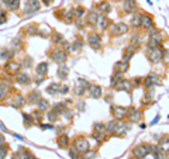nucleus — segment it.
I'll list each match as a JSON object with an SVG mask.
<instances>
[{"label":"nucleus","mask_w":169,"mask_h":159,"mask_svg":"<svg viewBox=\"0 0 169 159\" xmlns=\"http://www.w3.org/2000/svg\"><path fill=\"white\" fill-rule=\"evenodd\" d=\"M156 151V145H149V144H140L134 146L133 149V158L135 159H144L149 154H154Z\"/></svg>","instance_id":"obj_1"},{"label":"nucleus","mask_w":169,"mask_h":159,"mask_svg":"<svg viewBox=\"0 0 169 159\" xmlns=\"http://www.w3.org/2000/svg\"><path fill=\"white\" fill-rule=\"evenodd\" d=\"M50 58L52 59L54 62H56V63H65V61L68 59V54H66V51H64L62 48H58V49H55V51L51 52Z\"/></svg>","instance_id":"obj_2"},{"label":"nucleus","mask_w":169,"mask_h":159,"mask_svg":"<svg viewBox=\"0 0 169 159\" xmlns=\"http://www.w3.org/2000/svg\"><path fill=\"white\" fill-rule=\"evenodd\" d=\"M148 58H149V61H151L152 63H156V62L162 61V58H164V51H162L159 47H152L148 49Z\"/></svg>","instance_id":"obj_3"},{"label":"nucleus","mask_w":169,"mask_h":159,"mask_svg":"<svg viewBox=\"0 0 169 159\" xmlns=\"http://www.w3.org/2000/svg\"><path fill=\"white\" fill-rule=\"evenodd\" d=\"M75 148L78 149V152L80 155L85 154L87 149H90V145H89V141L85 138V137H78L75 140Z\"/></svg>","instance_id":"obj_4"},{"label":"nucleus","mask_w":169,"mask_h":159,"mask_svg":"<svg viewBox=\"0 0 169 159\" xmlns=\"http://www.w3.org/2000/svg\"><path fill=\"white\" fill-rule=\"evenodd\" d=\"M111 114L116 120H124L128 114V108L121 106H111Z\"/></svg>","instance_id":"obj_5"},{"label":"nucleus","mask_w":169,"mask_h":159,"mask_svg":"<svg viewBox=\"0 0 169 159\" xmlns=\"http://www.w3.org/2000/svg\"><path fill=\"white\" fill-rule=\"evenodd\" d=\"M142 82H144L146 89H151V87L156 86V84H161V78L158 75H155V73H149L146 78H144Z\"/></svg>","instance_id":"obj_6"},{"label":"nucleus","mask_w":169,"mask_h":159,"mask_svg":"<svg viewBox=\"0 0 169 159\" xmlns=\"http://www.w3.org/2000/svg\"><path fill=\"white\" fill-rule=\"evenodd\" d=\"M87 42H89V45H90L93 49H97V51H99L101 48V38H100V35L96 33H92L87 35Z\"/></svg>","instance_id":"obj_7"},{"label":"nucleus","mask_w":169,"mask_h":159,"mask_svg":"<svg viewBox=\"0 0 169 159\" xmlns=\"http://www.w3.org/2000/svg\"><path fill=\"white\" fill-rule=\"evenodd\" d=\"M90 86V83L85 79H79L78 80V84H76V87L73 89V93L76 94V96H83L85 92L87 90V87Z\"/></svg>","instance_id":"obj_8"},{"label":"nucleus","mask_w":169,"mask_h":159,"mask_svg":"<svg viewBox=\"0 0 169 159\" xmlns=\"http://www.w3.org/2000/svg\"><path fill=\"white\" fill-rule=\"evenodd\" d=\"M20 68H21V65L14 61H10L5 65V70L7 73H10V75H17L18 72H20Z\"/></svg>","instance_id":"obj_9"},{"label":"nucleus","mask_w":169,"mask_h":159,"mask_svg":"<svg viewBox=\"0 0 169 159\" xmlns=\"http://www.w3.org/2000/svg\"><path fill=\"white\" fill-rule=\"evenodd\" d=\"M128 24L125 23H119V24H114L113 25V35H124V34L128 33Z\"/></svg>","instance_id":"obj_10"},{"label":"nucleus","mask_w":169,"mask_h":159,"mask_svg":"<svg viewBox=\"0 0 169 159\" xmlns=\"http://www.w3.org/2000/svg\"><path fill=\"white\" fill-rule=\"evenodd\" d=\"M123 10L124 13H134L137 10V1L135 0H123Z\"/></svg>","instance_id":"obj_11"},{"label":"nucleus","mask_w":169,"mask_h":159,"mask_svg":"<svg viewBox=\"0 0 169 159\" xmlns=\"http://www.w3.org/2000/svg\"><path fill=\"white\" fill-rule=\"evenodd\" d=\"M87 92H89V96H90L92 99H99L101 97V87L99 86V84H90L89 87H87Z\"/></svg>","instance_id":"obj_12"},{"label":"nucleus","mask_w":169,"mask_h":159,"mask_svg":"<svg viewBox=\"0 0 169 159\" xmlns=\"http://www.w3.org/2000/svg\"><path fill=\"white\" fill-rule=\"evenodd\" d=\"M40 7H41L40 0H27L26 1V10L28 13H34L37 10H40Z\"/></svg>","instance_id":"obj_13"},{"label":"nucleus","mask_w":169,"mask_h":159,"mask_svg":"<svg viewBox=\"0 0 169 159\" xmlns=\"http://www.w3.org/2000/svg\"><path fill=\"white\" fill-rule=\"evenodd\" d=\"M16 80H17V83L27 86L31 82V76L28 75V73H26V72H18L17 75H16Z\"/></svg>","instance_id":"obj_14"},{"label":"nucleus","mask_w":169,"mask_h":159,"mask_svg":"<svg viewBox=\"0 0 169 159\" xmlns=\"http://www.w3.org/2000/svg\"><path fill=\"white\" fill-rule=\"evenodd\" d=\"M141 27L145 30H151L154 27V19L151 16H146V14H141Z\"/></svg>","instance_id":"obj_15"},{"label":"nucleus","mask_w":169,"mask_h":159,"mask_svg":"<svg viewBox=\"0 0 169 159\" xmlns=\"http://www.w3.org/2000/svg\"><path fill=\"white\" fill-rule=\"evenodd\" d=\"M116 89L117 90H124V92H131L133 86H131V82L128 79H121L119 83L116 84Z\"/></svg>","instance_id":"obj_16"},{"label":"nucleus","mask_w":169,"mask_h":159,"mask_svg":"<svg viewBox=\"0 0 169 159\" xmlns=\"http://www.w3.org/2000/svg\"><path fill=\"white\" fill-rule=\"evenodd\" d=\"M135 51H137V47H134V45H130V47L125 48L123 54V62H130V59L133 58Z\"/></svg>","instance_id":"obj_17"},{"label":"nucleus","mask_w":169,"mask_h":159,"mask_svg":"<svg viewBox=\"0 0 169 159\" xmlns=\"http://www.w3.org/2000/svg\"><path fill=\"white\" fill-rule=\"evenodd\" d=\"M41 99V93L38 92V90H32L31 93L27 96V99H26V103H28V104H34V103H37L38 100Z\"/></svg>","instance_id":"obj_18"},{"label":"nucleus","mask_w":169,"mask_h":159,"mask_svg":"<svg viewBox=\"0 0 169 159\" xmlns=\"http://www.w3.org/2000/svg\"><path fill=\"white\" fill-rule=\"evenodd\" d=\"M3 4L7 10H11V11H16L20 7V0H3Z\"/></svg>","instance_id":"obj_19"},{"label":"nucleus","mask_w":169,"mask_h":159,"mask_svg":"<svg viewBox=\"0 0 169 159\" xmlns=\"http://www.w3.org/2000/svg\"><path fill=\"white\" fill-rule=\"evenodd\" d=\"M127 117H130V121L138 122L140 120H141V113L138 111V110H135V108H128Z\"/></svg>","instance_id":"obj_20"},{"label":"nucleus","mask_w":169,"mask_h":159,"mask_svg":"<svg viewBox=\"0 0 169 159\" xmlns=\"http://www.w3.org/2000/svg\"><path fill=\"white\" fill-rule=\"evenodd\" d=\"M56 144L59 148H69V137L66 134H61L56 138Z\"/></svg>","instance_id":"obj_21"},{"label":"nucleus","mask_w":169,"mask_h":159,"mask_svg":"<svg viewBox=\"0 0 169 159\" xmlns=\"http://www.w3.org/2000/svg\"><path fill=\"white\" fill-rule=\"evenodd\" d=\"M35 70H37V75L45 78L47 73H48V63H47V62H41V63H38L37 68H35Z\"/></svg>","instance_id":"obj_22"},{"label":"nucleus","mask_w":169,"mask_h":159,"mask_svg":"<svg viewBox=\"0 0 169 159\" xmlns=\"http://www.w3.org/2000/svg\"><path fill=\"white\" fill-rule=\"evenodd\" d=\"M128 66H130V62H123L120 61L114 65V72H119V73H125L128 70Z\"/></svg>","instance_id":"obj_23"},{"label":"nucleus","mask_w":169,"mask_h":159,"mask_svg":"<svg viewBox=\"0 0 169 159\" xmlns=\"http://www.w3.org/2000/svg\"><path fill=\"white\" fill-rule=\"evenodd\" d=\"M97 21H99V28H100L101 31H106V30L109 28L110 23H111V20H110V19H107L106 16H100Z\"/></svg>","instance_id":"obj_24"},{"label":"nucleus","mask_w":169,"mask_h":159,"mask_svg":"<svg viewBox=\"0 0 169 159\" xmlns=\"http://www.w3.org/2000/svg\"><path fill=\"white\" fill-rule=\"evenodd\" d=\"M62 19L66 21V23H73V20L76 19V13H75V9H71V10H68V11H65L64 13V17Z\"/></svg>","instance_id":"obj_25"},{"label":"nucleus","mask_w":169,"mask_h":159,"mask_svg":"<svg viewBox=\"0 0 169 159\" xmlns=\"http://www.w3.org/2000/svg\"><path fill=\"white\" fill-rule=\"evenodd\" d=\"M13 102H14V103H11V106H13V107H16V108H21L23 106H26V99H24L21 94H17V96L14 97Z\"/></svg>","instance_id":"obj_26"},{"label":"nucleus","mask_w":169,"mask_h":159,"mask_svg":"<svg viewBox=\"0 0 169 159\" xmlns=\"http://www.w3.org/2000/svg\"><path fill=\"white\" fill-rule=\"evenodd\" d=\"M130 27H133V28L141 27V13H135V14H134L133 20H131V23H130Z\"/></svg>","instance_id":"obj_27"},{"label":"nucleus","mask_w":169,"mask_h":159,"mask_svg":"<svg viewBox=\"0 0 169 159\" xmlns=\"http://www.w3.org/2000/svg\"><path fill=\"white\" fill-rule=\"evenodd\" d=\"M9 92H10V86L6 84V82H2V83H0V100L6 99V96H7Z\"/></svg>","instance_id":"obj_28"},{"label":"nucleus","mask_w":169,"mask_h":159,"mask_svg":"<svg viewBox=\"0 0 169 159\" xmlns=\"http://www.w3.org/2000/svg\"><path fill=\"white\" fill-rule=\"evenodd\" d=\"M99 11H89V16H87V21L89 24H97V20H99Z\"/></svg>","instance_id":"obj_29"},{"label":"nucleus","mask_w":169,"mask_h":159,"mask_svg":"<svg viewBox=\"0 0 169 159\" xmlns=\"http://www.w3.org/2000/svg\"><path fill=\"white\" fill-rule=\"evenodd\" d=\"M37 104H38V110H40V111H47V110L50 108V102L45 100V99H40V100L37 102Z\"/></svg>","instance_id":"obj_30"},{"label":"nucleus","mask_w":169,"mask_h":159,"mask_svg":"<svg viewBox=\"0 0 169 159\" xmlns=\"http://www.w3.org/2000/svg\"><path fill=\"white\" fill-rule=\"evenodd\" d=\"M97 10L101 11V13H109L110 11V3L107 1V0H103L101 3L97 4Z\"/></svg>","instance_id":"obj_31"},{"label":"nucleus","mask_w":169,"mask_h":159,"mask_svg":"<svg viewBox=\"0 0 169 159\" xmlns=\"http://www.w3.org/2000/svg\"><path fill=\"white\" fill-rule=\"evenodd\" d=\"M68 73H69V69L65 65L61 63L59 68H58V76H59L61 79H66V78H68Z\"/></svg>","instance_id":"obj_32"},{"label":"nucleus","mask_w":169,"mask_h":159,"mask_svg":"<svg viewBox=\"0 0 169 159\" xmlns=\"http://www.w3.org/2000/svg\"><path fill=\"white\" fill-rule=\"evenodd\" d=\"M152 99H154V87H151V89H146L145 97H144V103H145V104L154 103V102H152Z\"/></svg>","instance_id":"obj_33"},{"label":"nucleus","mask_w":169,"mask_h":159,"mask_svg":"<svg viewBox=\"0 0 169 159\" xmlns=\"http://www.w3.org/2000/svg\"><path fill=\"white\" fill-rule=\"evenodd\" d=\"M23 118H24V125H26V128H30V127L34 125V120H32L31 114L28 116L27 113H23Z\"/></svg>","instance_id":"obj_34"},{"label":"nucleus","mask_w":169,"mask_h":159,"mask_svg":"<svg viewBox=\"0 0 169 159\" xmlns=\"http://www.w3.org/2000/svg\"><path fill=\"white\" fill-rule=\"evenodd\" d=\"M31 117H32V120H34V124H41V120H42V114H41V111L40 110H35V111H32L31 113Z\"/></svg>","instance_id":"obj_35"},{"label":"nucleus","mask_w":169,"mask_h":159,"mask_svg":"<svg viewBox=\"0 0 169 159\" xmlns=\"http://www.w3.org/2000/svg\"><path fill=\"white\" fill-rule=\"evenodd\" d=\"M92 137H93L95 140H97L99 142H104V141L107 140V132H97V131H95Z\"/></svg>","instance_id":"obj_36"},{"label":"nucleus","mask_w":169,"mask_h":159,"mask_svg":"<svg viewBox=\"0 0 169 159\" xmlns=\"http://www.w3.org/2000/svg\"><path fill=\"white\" fill-rule=\"evenodd\" d=\"M47 92L50 94H56L59 93V83H51L48 87H47Z\"/></svg>","instance_id":"obj_37"},{"label":"nucleus","mask_w":169,"mask_h":159,"mask_svg":"<svg viewBox=\"0 0 169 159\" xmlns=\"http://www.w3.org/2000/svg\"><path fill=\"white\" fill-rule=\"evenodd\" d=\"M121 79H123V73L114 72V75L111 76V87H116V84L119 83V82H120Z\"/></svg>","instance_id":"obj_38"},{"label":"nucleus","mask_w":169,"mask_h":159,"mask_svg":"<svg viewBox=\"0 0 169 159\" xmlns=\"http://www.w3.org/2000/svg\"><path fill=\"white\" fill-rule=\"evenodd\" d=\"M13 55L14 51H11V49H2V52H0V58L2 59H10Z\"/></svg>","instance_id":"obj_39"},{"label":"nucleus","mask_w":169,"mask_h":159,"mask_svg":"<svg viewBox=\"0 0 169 159\" xmlns=\"http://www.w3.org/2000/svg\"><path fill=\"white\" fill-rule=\"evenodd\" d=\"M9 152V145L7 144H0V159H5L6 158V154Z\"/></svg>","instance_id":"obj_40"},{"label":"nucleus","mask_w":169,"mask_h":159,"mask_svg":"<svg viewBox=\"0 0 169 159\" xmlns=\"http://www.w3.org/2000/svg\"><path fill=\"white\" fill-rule=\"evenodd\" d=\"M20 156H21V159H35V156L31 154V151H28V149L21 151V152H20Z\"/></svg>","instance_id":"obj_41"},{"label":"nucleus","mask_w":169,"mask_h":159,"mask_svg":"<svg viewBox=\"0 0 169 159\" xmlns=\"http://www.w3.org/2000/svg\"><path fill=\"white\" fill-rule=\"evenodd\" d=\"M58 118H59V114H58V113H56L54 108H52V110L48 113V120H50L51 122H55L56 120H58Z\"/></svg>","instance_id":"obj_42"},{"label":"nucleus","mask_w":169,"mask_h":159,"mask_svg":"<svg viewBox=\"0 0 169 159\" xmlns=\"http://www.w3.org/2000/svg\"><path fill=\"white\" fill-rule=\"evenodd\" d=\"M96 151H92V149H87L85 154H82L83 159H95L96 158Z\"/></svg>","instance_id":"obj_43"},{"label":"nucleus","mask_w":169,"mask_h":159,"mask_svg":"<svg viewBox=\"0 0 169 159\" xmlns=\"http://www.w3.org/2000/svg\"><path fill=\"white\" fill-rule=\"evenodd\" d=\"M64 41V37H62V34H59V33H54L52 34V42L54 44H61V42Z\"/></svg>","instance_id":"obj_44"},{"label":"nucleus","mask_w":169,"mask_h":159,"mask_svg":"<svg viewBox=\"0 0 169 159\" xmlns=\"http://www.w3.org/2000/svg\"><path fill=\"white\" fill-rule=\"evenodd\" d=\"M69 156L72 159H79L80 158V154L78 152V149L75 146H72V148H69Z\"/></svg>","instance_id":"obj_45"},{"label":"nucleus","mask_w":169,"mask_h":159,"mask_svg":"<svg viewBox=\"0 0 169 159\" xmlns=\"http://www.w3.org/2000/svg\"><path fill=\"white\" fill-rule=\"evenodd\" d=\"M93 128H95V131H97V132H106V124H103V122H96V124L93 125Z\"/></svg>","instance_id":"obj_46"},{"label":"nucleus","mask_w":169,"mask_h":159,"mask_svg":"<svg viewBox=\"0 0 169 159\" xmlns=\"http://www.w3.org/2000/svg\"><path fill=\"white\" fill-rule=\"evenodd\" d=\"M26 30H27V33L30 34V35H37V34H40V31H38V28H37L35 25H28Z\"/></svg>","instance_id":"obj_47"},{"label":"nucleus","mask_w":169,"mask_h":159,"mask_svg":"<svg viewBox=\"0 0 169 159\" xmlns=\"http://www.w3.org/2000/svg\"><path fill=\"white\" fill-rule=\"evenodd\" d=\"M20 65L23 66V68H31V66H32V58H28V56H26L24 62H23V63H20Z\"/></svg>","instance_id":"obj_48"},{"label":"nucleus","mask_w":169,"mask_h":159,"mask_svg":"<svg viewBox=\"0 0 169 159\" xmlns=\"http://www.w3.org/2000/svg\"><path fill=\"white\" fill-rule=\"evenodd\" d=\"M130 82H131V86H135V87H138V86L142 83V78H134V79H131Z\"/></svg>","instance_id":"obj_49"},{"label":"nucleus","mask_w":169,"mask_h":159,"mask_svg":"<svg viewBox=\"0 0 169 159\" xmlns=\"http://www.w3.org/2000/svg\"><path fill=\"white\" fill-rule=\"evenodd\" d=\"M85 11H86V10L83 9L82 6H80V7H78V9L75 10V13H76V17H78V19H80V17L83 16V14H85Z\"/></svg>","instance_id":"obj_50"},{"label":"nucleus","mask_w":169,"mask_h":159,"mask_svg":"<svg viewBox=\"0 0 169 159\" xmlns=\"http://www.w3.org/2000/svg\"><path fill=\"white\" fill-rule=\"evenodd\" d=\"M69 92V86L68 84H59V93L66 94Z\"/></svg>","instance_id":"obj_51"},{"label":"nucleus","mask_w":169,"mask_h":159,"mask_svg":"<svg viewBox=\"0 0 169 159\" xmlns=\"http://www.w3.org/2000/svg\"><path fill=\"white\" fill-rule=\"evenodd\" d=\"M6 20H7V14H6L5 10H0V24L6 23Z\"/></svg>","instance_id":"obj_52"},{"label":"nucleus","mask_w":169,"mask_h":159,"mask_svg":"<svg viewBox=\"0 0 169 159\" xmlns=\"http://www.w3.org/2000/svg\"><path fill=\"white\" fill-rule=\"evenodd\" d=\"M11 45H13V49H16V48H17V49H20V48H21V38H18V40H14Z\"/></svg>","instance_id":"obj_53"},{"label":"nucleus","mask_w":169,"mask_h":159,"mask_svg":"<svg viewBox=\"0 0 169 159\" xmlns=\"http://www.w3.org/2000/svg\"><path fill=\"white\" fill-rule=\"evenodd\" d=\"M40 127H41L42 130H52V128H54L52 124H40Z\"/></svg>","instance_id":"obj_54"},{"label":"nucleus","mask_w":169,"mask_h":159,"mask_svg":"<svg viewBox=\"0 0 169 159\" xmlns=\"http://www.w3.org/2000/svg\"><path fill=\"white\" fill-rule=\"evenodd\" d=\"M37 84H40V83H42L44 82V78L42 76H40V75H37V78H35V80H34Z\"/></svg>","instance_id":"obj_55"},{"label":"nucleus","mask_w":169,"mask_h":159,"mask_svg":"<svg viewBox=\"0 0 169 159\" xmlns=\"http://www.w3.org/2000/svg\"><path fill=\"white\" fill-rule=\"evenodd\" d=\"M76 25H78V28H83V27H85V24H82V20H80V19L78 20V23H76Z\"/></svg>","instance_id":"obj_56"},{"label":"nucleus","mask_w":169,"mask_h":159,"mask_svg":"<svg viewBox=\"0 0 169 159\" xmlns=\"http://www.w3.org/2000/svg\"><path fill=\"white\" fill-rule=\"evenodd\" d=\"M13 159H21V156H20V152H16V154H13Z\"/></svg>","instance_id":"obj_57"},{"label":"nucleus","mask_w":169,"mask_h":159,"mask_svg":"<svg viewBox=\"0 0 169 159\" xmlns=\"http://www.w3.org/2000/svg\"><path fill=\"white\" fill-rule=\"evenodd\" d=\"M159 118H161L159 116H156V117L154 118V121H152V124H155V122H158V121H159Z\"/></svg>","instance_id":"obj_58"},{"label":"nucleus","mask_w":169,"mask_h":159,"mask_svg":"<svg viewBox=\"0 0 169 159\" xmlns=\"http://www.w3.org/2000/svg\"><path fill=\"white\" fill-rule=\"evenodd\" d=\"M3 142H5V137L0 134V144H3Z\"/></svg>","instance_id":"obj_59"},{"label":"nucleus","mask_w":169,"mask_h":159,"mask_svg":"<svg viewBox=\"0 0 169 159\" xmlns=\"http://www.w3.org/2000/svg\"><path fill=\"white\" fill-rule=\"evenodd\" d=\"M130 159H135V158H130Z\"/></svg>","instance_id":"obj_60"},{"label":"nucleus","mask_w":169,"mask_h":159,"mask_svg":"<svg viewBox=\"0 0 169 159\" xmlns=\"http://www.w3.org/2000/svg\"><path fill=\"white\" fill-rule=\"evenodd\" d=\"M144 159H148V158H144Z\"/></svg>","instance_id":"obj_61"}]
</instances>
